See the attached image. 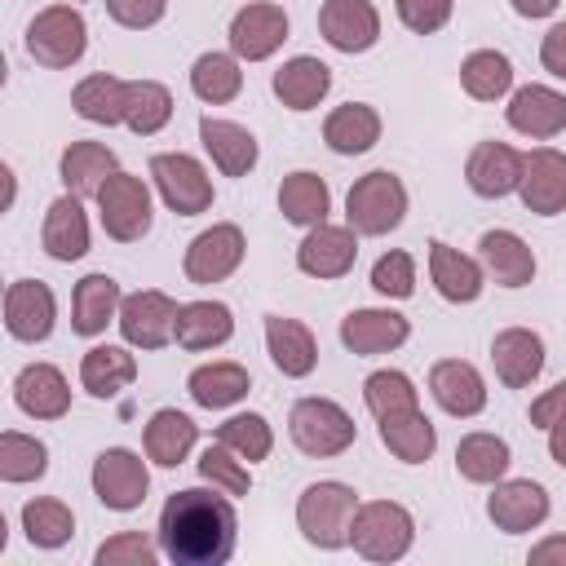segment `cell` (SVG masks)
<instances>
[{
	"mask_svg": "<svg viewBox=\"0 0 566 566\" xmlns=\"http://www.w3.org/2000/svg\"><path fill=\"white\" fill-rule=\"evenodd\" d=\"M234 495L208 491V486H186L172 491L159 509L155 539L168 562L177 566H221L234 553L239 539V517H234Z\"/></svg>",
	"mask_w": 566,
	"mask_h": 566,
	"instance_id": "cell-1",
	"label": "cell"
},
{
	"mask_svg": "<svg viewBox=\"0 0 566 566\" xmlns=\"http://www.w3.org/2000/svg\"><path fill=\"white\" fill-rule=\"evenodd\" d=\"M358 513V491L349 482H310L296 500V526L305 535V544L314 548H345L349 544V526Z\"/></svg>",
	"mask_w": 566,
	"mask_h": 566,
	"instance_id": "cell-2",
	"label": "cell"
},
{
	"mask_svg": "<svg viewBox=\"0 0 566 566\" xmlns=\"http://www.w3.org/2000/svg\"><path fill=\"white\" fill-rule=\"evenodd\" d=\"M349 544L367 562H402L416 544V517L398 500H367L354 513Z\"/></svg>",
	"mask_w": 566,
	"mask_h": 566,
	"instance_id": "cell-3",
	"label": "cell"
},
{
	"mask_svg": "<svg viewBox=\"0 0 566 566\" xmlns=\"http://www.w3.org/2000/svg\"><path fill=\"white\" fill-rule=\"evenodd\" d=\"M402 217H407V186L389 168L358 177L345 195V226L354 234H367V239L389 234L402 226Z\"/></svg>",
	"mask_w": 566,
	"mask_h": 566,
	"instance_id": "cell-4",
	"label": "cell"
},
{
	"mask_svg": "<svg viewBox=\"0 0 566 566\" xmlns=\"http://www.w3.org/2000/svg\"><path fill=\"white\" fill-rule=\"evenodd\" d=\"M287 433H292V442H296L305 455L332 460V455H340V451L354 447L358 424H354V416H349L340 402H332V398H301V402L287 411Z\"/></svg>",
	"mask_w": 566,
	"mask_h": 566,
	"instance_id": "cell-5",
	"label": "cell"
},
{
	"mask_svg": "<svg viewBox=\"0 0 566 566\" xmlns=\"http://www.w3.org/2000/svg\"><path fill=\"white\" fill-rule=\"evenodd\" d=\"M84 49H88V22L71 4H49L27 22V53L49 71L75 66Z\"/></svg>",
	"mask_w": 566,
	"mask_h": 566,
	"instance_id": "cell-6",
	"label": "cell"
},
{
	"mask_svg": "<svg viewBox=\"0 0 566 566\" xmlns=\"http://www.w3.org/2000/svg\"><path fill=\"white\" fill-rule=\"evenodd\" d=\"M97 217H102V230L115 239V243H137L146 230H150V186L124 168H115L106 177V186L97 190Z\"/></svg>",
	"mask_w": 566,
	"mask_h": 566,
	"instance_id": "cell-7",
	"label": "cell"
},
{
	"mask_svg": "<svg viewBox=\"0 0 566 566\" xmlns=\"http://www.w3.org/2000/svg\"><path fill=\"white\" fill-rule=\"evenodd\" d=\"M150 181L159 190V199L177 212V217H199L212 208V177L208 168L186 155V150H164L150 159Z\"/></svg>",
	"mask_w": 566,
	"mask_h": 566,
	"instance_id": "cell-8",
	"label": "cell"
},
{
	"mask_svg": "<svg viewBox=\"0 0 566 566\" xmlns=\"http://www.w3.org/2000/svg\"><path fill=\"white\" fill-rule=\"evenodd\" d=\"M93 495L111 509V513H133L142 509L146 491H150V473H146V460L128 447H106L97 460H93Z\"/></svg>",
	"mask_w": 566,
	"mask_h": 566,
	"instance_id": "cell-9",
	"label": "cell"
},
{
	"mask_svg": "<svg viewBox=\"0 0 566 566\" xmlns=\"http://www.w3.org/2000/svg\"><path fill=\"white\" fill-rule=\"evenodd\" d=\"M243 252H248L243 230H239L234 221H217V226H208V230H199V234L190 239L181 270H186L190 283L208 287V283L230 279V274L243 265Z\"/></svg>",
	"mask_w": 566,
	"mask_h": 566,
	"instance_id": "cell-10",
	"label": "cell"
},
{
	"mask_svg": "<svg viewBox=\"0 0 566 566\" xmlns=\"http://www.w3.org/2000/svg\"><path fill=\"white\" fill-rule=\"evenodd\" d=\"M177 310H181V305H177L168 292H155V287L124 296L119 318H115L124 345H133V349H164V345L172 340Z\"/></svg>",
	"mask_w": 566,
	"mask_h": 566,
	"instance_id": "cell-11",
	"label": "cell"
},
{
	"mask_svg": "<svg viewBox=\"0 0 566 566\" xmlns=\"http://www.w3.org/2000/svg\"><path fill=\"white\" fill-rule=\"evenodd\" d=\"M287 40V13L283 4H270V0H256V4H243L234 18H230V53L239 62H265L283 49Z\"/></svg>",
	"mask_w": 566,
	"mask_h": 566,
	"instance_id": "cell-12",
	"label": "cell"
},
{
	"mask_svg": "<svg viewBox=\"0 0 566 566\" xmlns=\"http://www.w3.org/2000/svg\"><path fill=\"white\" fill-rule=\"evenodd\" d=\"M53 318H57V301H53V287L49 283L18 279V283L4 287V332L13 340H22V345L49 340Z\"/></svg>",
	"mask_w": 566,
	"mask_h": 566,
	"instance_id": "cell-13",
	"label": "cell"
},
{
	"mask_svg": "<svg viewBox=\"0 0 566 566\" xmlns=\"http://www.w3.org/2000/svg\"><path fill=\"white\" fill-rule=\"evenodd\" d=\"M486 517L504 531V535H522L544 526L548 517V491L531 478H500L486 495Z\"/></svg>",
	"mask_w": 566,
	"mask_h": 566,
	"instance_id": "cell-14",
	"label": "cell"
},
{
	"mask_svg": "<svg viewBox=\"0 0 566 566\" xmlns=\"http://www.w3.org/2000/svg\"><path fill=\"white\" fill-rule=\"evenodd\" d=\"M358 261V234L349 226H310V234L296 248V270L310 279H340Z\"/></svg>",
	"mask_w": 566,
	"mask_h": 566,
	"instance_id": "cell-15",
	"label": "cell"
},
{
	"mask_svg": "<svg viewBox=\"0 0 566 566\" xmlns=\"http://www.w3.org/2000/svg\"><path fill=\"white\" fill-rule=\"evenodd\" d=\"M318 31L336 53H367L380 40V13L371 0H323Z\"/></svg>",
	"mask_w": 566,
	"mask_h": 566,
	"instance_id": "cell-16",
	"label": "cell"
},
{
	"mask_svg": "<svg viewBox=\"0 0 566 566\" xmlns=\"http://www.w3.org/2000/svg\"><path fill=\"white\" fill-rule=\"evenodd\" d=\"M526 212L557 217L566 212V155L553 146H539L522 159V186H517Z\"/></svg>",
	"mask_w": 566,
	"mask_h": 566,
	"instance_id": "cell-17",
	"label": "cell"
},
{
	"mask_svg": "<svg viewBox=\"0 0 566 566\" xmlns=\"http://www.w3.org/2000/svg\"><path fill=\"white\" fill-rule=\"evenodd\" d=\"M504 119L513 133L522 137H535V142H548L566 128V93L548 88V84H522L509 106H504Z\"/></svg>",
	"mask_w": 566,
	"mask_h": 566,
	"instance_id": "cell-18",
	"label": "cell"
},
{
	"mask_svg": "<svg viewBox=\"0 0 566 566\" xmlns=\"http://www.w3.org/2000/svg\"><path fill=\"white\" fill-rule=\"evenodd\" d=\"M429 394H433V402H438L447 416H460V420H469V416H478V411L486 407V380H482V371H478L473 363H464V358H442V363H433V367H429Z\"/></svg>",
	"mask_w": 566,
	"mask_h": 566,
	"instance_id": "cell-19",
	"label": "cell"
},
{
	"mask_svg": "<svg viewBox=\"0 0 566 566\" xmlns=\"http://www.w3.org/2000/svg\"><path fill=\"white\" fill-rule=\"evenodd\" d=\"M522 159L526 155H517L509 142H478L464 164V181L482 199H504L522 186Z\"/></svg>",
	"mask_w": 566,
	"mask_h": 566,
	"instance_id": "cell-20",
	"label": "cell"
},
{
	"mask_svg": "<svg viewBox=\"0 0 566 566\" xmlns=\"http://www.w3.org/2000/svg\"><path fill=\"white\" fill-rule=\"evenodd\" d=\"M13 402L31 420H62L71 411V385L53 363H27L13 376Z\"/></svg>",
	"mask_w": 566,
	"mask_h": 566,
	"instance_id": "cell-21",
	"label": "cell"
},
{
	"mask_svg": "<svg viewBox=\"0 0 566 566\" xmlns=\"http://www.w3.org/2000/svg\"><path fill=\"white\" fill-rule=\"evenodd\" d=\"M411 336V323L398 310H349L340 318V345L349 354H389Z\"/></svg>",
	"mask_w": 566,
	"mask_h": 566,
	"instance_id": "cell-22",
	"label": "cell"
},
{
	"mask_svg": "<svg viewBox=\"0 0 566 566\" xmlns=\"http://www.w3.org/2000/svg\"><path fill=\"white\" fill-rule=\"evenodd\" d=\"M429 279H433V287H438V296L451 301V305H469V301H478L482 287H486L482 261L464 256L460 248H451V243H442V239L429 243Z\"/></svg>",
	"mask_w": 566,
	"mask_h": 566,
	"instance_id": "cell-23",
	"label": "cell"
},
{
	"mask_svg": "<svg viewBox=\"0 0 566 566\" xmlns=\"http://www.w3.org/2000/svg\"><path fill=\"white\" fill-rule=\"evenodd\" d=\"M199 142H203V150L212 155V164H217L221 177H248V172L256 168L261 146H256V137H252L243 124H234V119L203 115V119H199Z\"/></svg>",
	"mask_w": 566,
	"mask_h": 566,
	"instance_id": "cell-24",
	"label": "cell"
},
{
	"mask_svg": "<svg viewBox=\"0 0 566 566\" xmlns=\"http://www.w3.org/2000/svg\"><path fill=\"white\" fill-rule=\"evenodd\" d=\"M40 243L53 261H80L88 252V217H84V203L80 195H57L44 212V230H40Z\"/></svg>",
	"mask_w": 566,
	"mask_h": 566,
	"instance_id": "cell-25",
	"label": "cell"
},
{
	"mask_svg": "<svg viewBox=\"0 0 566 566\" xmlns=\"http://www.w3.org/2000/svg\"><path fill=\"white\" fill-rule=\"evenodd\" d=\"M478 261L500 287H526L535 279V252L513 230H486L478 239Z\"/></svg>",
	"mask_w": 566,
	"mask_h": 566,
	"instance_id": "cell-26",
	"label": "cell"
},
{
	"mask_svg": "<svg viewBox=\"0 0 566 566\" xmlns=\"http://www.w3.org/2000/svg\"><path fill=\"white\" fill-rule=\"evenodd\" d=\"M265 349H270V363H274L283 376H292V380H305V376L318 367L314 332H310L301 318L270 314V318H265Z\"/></svg>",
	"mask_w": 566,
	"mask_h": 566,
	"instance_id": "cell-27",
	"label": "cell"
},
{
	"mask_svg": "<svg viewBox=\"0 0 566 566\" xmlns=\"http://www.w3.org/2000/svg\"><path fill=\"white\" fill-rule=\"evenodd\" d=\"M491 363L509 389H526L544 371V340L531 327H504L491 340Z\"/></svg>",
	"mask_w": 566,
	"mask_h": 566,
	"instance_id": "cell-28",
	"label": "cell"
},
{
	"mask_svg": "<svg viewBox=\"0 0 566 566\" xmlns=\"http://www.w3.org/2000/svg\"><path fill=\"white\" fill-rule=\"evenodd\" d=\"M327 88H332V66L310 53H296L274 71V97L287 111H314L327 97Z\"/></svg>",
	"mask_w": 566,
	"mask_h": 566,
	"instance_id": "cell-29",
	"label": "cell"
},
{
	"mask_svg": "<svg viewBox=\"0 0 566 566\" xmlns=\"http://www.w3.org/2000/svg\"><path fill=\"white\" fill-rule=\"evenodd\" d=\"M119 168L115 150L106 142H71L57 159V172H62V186L80 199H97V190L106 186V177Z\"/></svg>",
	"mask_w": 566,
	"mask_h": 566,
	"instance_id": "cell-30",
	"label": "cell"
},
{
	"mask_svg": "<svg viewBox=\"0 0 566 566\" xmlns=\"http://www.w3.org/2000/svg\"><path fill=\"white\" fill-rule=\"evenodd\" d=\"M119 305H124V292L111 274H84L71 296V327L80 336H102L106 323L119 318Z\"/></svg>",
	"mask_w": 566,
	"mask_h": 566,
	"instance_id": "cell-31",
	"label": "cell"
},
{
	"mask_svg": "<svg viewBox=\"0 0 566 566\" xmlns=\"http://www.w3.org/2000/svg\"><path fill=\"white\" fill-rule=\"evenodd\" d=\"M195 442H199V424L186 411H177V407H159L146 420L142 447H146V460H155L159 469H177L195 451Z\"/></svg>",
	"mask_w": 566,
	"mask_h": 566,
	"instance_id": "cell-32",
	"label": "cell"
},
{
	"mask_svg": "<svg viewBox=\"0 0 566 566\" xmlns=\"http://www.w3.org/2000/svg\"><path fill=\"white\" fill-rule=\"evenodd\" d=\"M230 336H234V314H230V305H221V301H190V305L177 310L172 340H177L181 349L203 354V349L226 345Z\"/></svg>",
	"mask_w": 566,
	"mask_h": 566,
	"instance_id": "cell-33",
	"label": "cell"
},
{
	"mask_svg": "<svg viewBox=\"0 0 566 566\" xmlns=\"http://www.w3.org/2000/svg\"><path fill=\"white\" fill-rule=\"evenodd\" d=\"M252 389V376L248 367L230 363V358H217V363H203L186 376V394L195 398V407H208V411H226L234 407L239 398H248Z\"/></svg>",
	"mask_w": 566,
	"mask_h": 566,
	"instance_id": "cell-34",
	"label": "cell"
},
{
	"mask_svg": "<svg viewBox=\"0 0 566 566\" xmlns=\"http://www.w3.org/2000/svg\"><path fill=\"white\" fill-rule=\"evenodd\" d=\"M323 142L336 155H363L380 142V115L367 102H345L323 119Z\"/></svg>",
	"mask_w": 566,
	"mask_h": 566,
	"instance_id": "cell-35",
	"label": "cell"
},
{
	"mask_svg": "<svg viewBox=\"0 0 566 566\" xmlns=\"http://www.w3.org/2000/svg\"><path fill=\"white\" fill-rule=\"evenodd\" d=\"M133 380H137V358L128 354V345H93L80 363V385L93 398H115Z\"/></svg>",
	"mask_w": 566,
	"mask_h": 566,
	"instance_id": "cell-36",
	"label": "cell"
},
{
	"mask_svg": "<svg viewBox=\"0 0 566 566\" xmlns=\"http://www.w3.org/2000/svg\"><path fill=\"white\" fill-rule=\"evenodd\" d=\"M509 464H513V451H509V442L500 433L478 429V433H464L460 447H455V469H460L464 482L495 486L509 473Z\"/></svg>",
	"mask_w": 566,
	"mask_h": 566,
	"instance_id": "cell-37",
	"label": "cell"
},
{
	"mask_svg": "<svg viewBox=\"0 0 566 566\" xmlns=\"http://www.w3.org/2000/svg\"><path fill=\"white\" fill-rule=\"evenodd\" d=\"M71 106H75V115L80 119H88V124H124V106H128V80H119V75H106V71H97V75H84L75 88H71Z\"/></svg>",
	"mask_w": 566,
	"mask_h": 566,
	"instance_id": "cell-38",
	"label": "cell"
},
{
	"mask_svg": "<svg viewBox=\"0 0 566 566\" xmlns=\"http://www.w3.org/2000/svg\"><path fill=\"white\" fill-rule=\"evenodd\" d=\"M279 212L292 221V226H323L327 212H332V190L318 172L301 168V172H287L283 186H279Z\"/></svg>",
	"mask_w": 566,
	"mask_h": 566,
	"instance_id": "cell-39",
	"label": "cell"
},
{
	"mask_svg": "<svg viewBox=\"0 0 566 566\" xmlns=\"http://www.w3.org/2000/svg\"><path fill=\"white\" fill-rule=\"evenodd\" d=\"M376 424H380L385 451L394 460H402V464H424L433 455V447H438V429H433V420L420 407L416 411H402V416H385Z\"/></svg>",
	"mask_w": 566,
	"mask_h": 566,
	"instance_id": "cell-40",
	"label": "cell"
},
{
	"mask_svg": "<svg viewBox=\"0 0 566 566\" xmlns=\"http://www.w3.org/2000/svg\"><path fill=\"white\" fill-rule=\"evenodd\" d=\"M190 88H195V97L208 102V106L234 102L239 88H243L239 57H234V53H217V49H212V53H199L195 66H190Z\"/></svg>",
	"mask_w": 566,
	"mask_h": 566,
	"instance_id": "cell-41",
	"label": "cell"
},
{
	"mask_svg": "<svg viewBox=\"0 0 566 566\" xmlns=\"http://www.w3.org/2000/svg\"><path fill=\"white\" fill-rule=\"evenodd\" d=\"M460 84L473 102H500L513 88V62L500 49H473L460 62Z\"/></svg>",
	"mask_w": 566,
	"mask_h": 566,
	"instance_id": "cell-42",
	"label": "cell"
},
{
	"mask_svg": "<svg viewBox=\"0 0 566 566\" xmlns=\"http://www.w3.org/2000/svg\"><path fill=\"white\" fill-rule=\"evenodd\" d=\"M22 531L35 548H62L75 535V513L53 495H35L22 504Z\"/></svg>",
	"mask_w": 566,
	"mask_h": 566,
	"instance_id": "cell-43",
	"label": "cell"
},
{
	"mask_svg": "<svg viewBox=\"0 0 566 566\" xmlns=\"http://www.w3.org/2000/svg\"><path fill=\"white\" fill-rule=\"evenodd\" d=\"M168 119H172V93H168L159 80H128L124 124H128L137 137H155Z\"/></svg>",
	"mask_w": 566,
	"mask_h": 566,
	"instance_id": "cell-44",
	"label": "cell"
},
{
	"mask_svg": "<svg viewBox=\"0 0 566 566\" xmlns=\"http://www.w3.org/2000/svg\"><path fill=\"white\" fill-rule=\"evenodd\" d=\"M363 402H367V411H371L376 420H385V416L416 411V407H420V394H416V385H411L407 371L380 367V371H371V376L363 380Z\"/></svg>",
	"mask_w": 566,
	"mask_h": 566,
	"instance_id": "cell-45",
	"label": "cell"
},
{
	"mask_svg": "<svg viewBox=\"0 0 566 566\" xmlns=\"http://www.w3.org/2000/svg\"><path fill=\"white\" fill-rule=\"evenodd\" d=\"M49 473V447L31 433H18V429H4L0 433V478L4 482H35Z\"/></svg>",
	"mask_w": 566,
	"mask_h": 566,
	"instance_id": "cell-46",
	"label": "cell"
},
{
	"mask_svg": "<svg viewBox=\"0 0 566 566\" xmlns=\"http://www.w3.org/2000/svg\"><path fill=\"white\" fill-rule=\"evenodd\" d=\"M217 442H226L234 455L256 464V460H265L274 451V429H270V420L261 411H239V416L217 424Z\"/></svg>",
	"mask_w": 566,
	"mask_h": 566,
	"instance_id": "cell-47",
	"label": "cell"
},
{
	"mask_svg": "<svg viewBox=\"0 0 566 566\" xmlns=\"http://www.w3.org/2000/svg\"><path fill=\"white\" fill-rule=\"evenodd\" d=\"M199 478H203L208 486L226 491V495H248V491H252L248 460H243V455H234L226 442L203 447V455H199Z\"/></svg>",
	"mask_w": 566,
	"mask_h": 566,
	"instance_id": "cell-48",
	"label": "cell"
},
{
	"mask_svg": "<svg viewBox=\"0 0 566 566\" xmlns=\"http://www.w3.org/2000/svg\"><path fill=\"white\" fill-rule=\"evenodd\" d=\"M159 557H164L159 539H150L142 531H119V535L102 539L97 553H93L97 566H155Z\"/></svg>",
	"mask_w": 566,
	"mask_h": 566,
	"instance_id": "cell-49",
	"label": "cell"
},
{
	"mask_svg": "<svg viewBox=\"0 0 566 566\" xmlns=\"http://www.w3.org/2000/svg\"><path fill=\"white\" fill-rule=\"evenodd\" d=\"M371 287L380 296H389V301H407L416 292V261H411V252H402V248L385 252L371 265Z\"/></svg>",
	"mask_w": 566,
	"mask_h": 566,
	"instance_id": "cell-50",
	"label": "cell"
},
{
	"mask_svg": "<svg viewBox=\"0 0 566 566\" xmlns=\"http://www.w3.org/2000/svg\"><path fill=\"white\" fill-rule=\"evenodd\" d=\"M398 4V22L416 35H433L451 22V9L455 0H394Z\"/></svg>",
	"mask_w": 566,
	"mask_h": 566,
	"instance_id": "cell-51",
	"label": "cell"
},
{
	"mask_svg": "<svg viewBox=\"0 0 566 566\" xmlns=\"http://www.w3.org/2000/svg\"><path fill=\"white\" fill-rule=\"evenodd\" d=\"M106 13L128 31H146L168 13V0H106Z\"/></svg>",
	"mask_w": 566,
	"mask_h": 566,
	"instance_id": "cell-52",
	"label": "cell"
},
{
	"mask_svg": "<svg viewBox=\"0 0 566 566\" xmlns=\"http://www.w3.org/2000/svg\"><path fill=\"white\" fill-rule=\"evenodd\" d=\"M566 420V380H557L553 389H544L535 402H531V424L539 429H553Z\"/></svg>",
	"mask_w": 566,
	"mask_h": 566,
	"instance_id": "cell-53",
	"label": "cell"
},
{
	"mask_svg": "<svg viewBox=\"0 0 566 566\" xmlns=\"http://www.w3.org/2000/svg\"><path fill=\"white\" fill-rule=\"evenodd\" d=\"M539 62H544L548 75L566 80V22L548 27V35H544V44H539Z\"/></svg>",
	"mask_w": 566,
	"mask_h": 566,
	"instance_id": "cell-54",
	"label": "cell"
},
{
	"mask_svg": "<svg viewBox=\"0 0 566 566\" xmlns=\"http://www.w3.org/2000/svg\"><path fill=\"white\" fill-rule=\"evenodd\" d=\"M526 562L531 566H566V535H548V539L531 544Z\"/></svg>",
	"mask_w": 566,
	"mask_h": 566,
	"instance_id": "cell-55",
	"label": "cell"
},
{
	"mask_svg": "<svg viewBox=\"0 0 566 566\" xmlns=\"http://www.w3.org/2000/svg\"><path fill=\"white\" fill-rule=\"evenodd\" d=\"M509 4H513V13H517V18H548L562 0H509Z\"/></svg>",
	"mask_w": 566,
	"mask_h": 566,
	"instance_id": "cell-56",
	"label": "cell"
},
{
	"mask_svg": "<svg viewBox=\"0 0 566 566\" xmlns=\"http://www.w3.org/2000/svg\"><path fill=\"white\" fill-rule=\"evenodd\" d=\"M548 455H553V460H557V464L566 469V420L548 429Z\"/></svg>",
	"mask_w": 566,
	"mask_h": 566,
	"instance_id": "cell-57",
	"label": "cell"
}]
</instances>
